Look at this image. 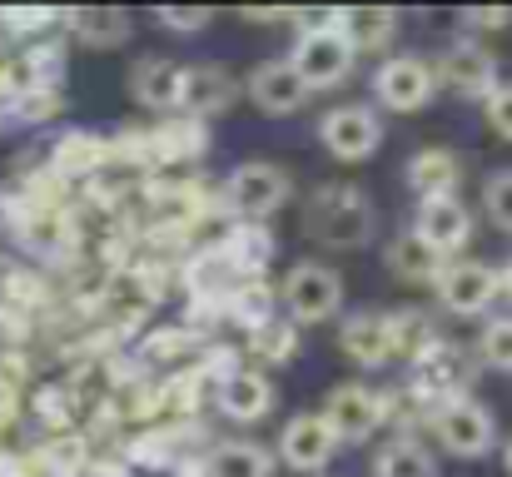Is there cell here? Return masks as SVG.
I'll return each mask as SVG.
<instances>
[{"label":"cell","mask_w":512,"mask_h":477,"mask_svg":"<svg viewBox=\"0 0 512 477\" xmlns=\"http://www.w3.org/2000/svg\"><path fill=\"white\" fill-rule=\"evenodd\" d=\"M299 224L319 249H368L378 234V209L358 184H319L304 199Z\"/></svg>","instance_id":"cell-1"},{"label":"cell","mask_w":512,"mask_h":477,"mask_svg":"<svg viewBox=\"0 0 512 477\" xmlns=\"http://www.w3.org/2000/svg\"><path fill=\"white\" fill-rule=\"evenodd\" d=\"M428 423H433L438 448L453 453V458L478 463V458H488V453L498 448V418H493L488 403H478L473 393H453V398L433 403V408H428Z\"/></svg>","instance_id":"cell-2"},{"label":"cell","mask_w":512,"mask_h":477,"mask_svg":"<svg viewBox=\"0 0 512 477\" xmlns=\"http://www.w3.org/2000/svg\"><path fill=\"white\" fill-rule=\"evenodd\" d=\"M289 199H294V179L274 159H244L224 184V204L239 224H269Z\"/></svg>","instance_id":"cell-3"},{"label":"cell","mask_w":512,"mask_h":477,"mask_svg":"<svg viewBox=\"0 0 512 477\" xmlns=\"http://www.w3.org/2000/svg\"><path fill=\"white\" fill-rule=\"evenodd\" d=\"M279 304H284L289 323H329L343 309V274L334 264L299 259L279 284Z\"/></svg>","instance_id":"cell-4"},{"label":"cell","mask_w":512,"mask_h":477,"mask_svg":"<svg viewBox=\"0 0 512 477\" xmlns=\"http://www.w3.org/2000/svg\"><path fill=\"white\" fill-rule=\"evenodd\" d=\"M433 75H438L443 90H453L458 100H473V105H483V100L503 85V75H498V55H493L483 40H473V35L443 45V55L433 60Z\"/></svg>","instance_id":"cell-5"},{"label":"cell","mask_w":512,"mask_h":477,"mask_svg":"<svg viewBox=\"0 0 512 477\" xmlns=\"http://www.w3.org/2000/svg\"><path fill=\"white\" fill-rule=\"evenodd\" d=\"M319 145L339 159V164H363V159H373L378 145H383V115H378V105L348 100V105L324 110V115H319Z\"/></svg>","instance_id":"cell-6"},{"label":"cell","mask_w":512,"mask_h":477,"mask_svg":"<svg viewBox=\"0 0 512 477\" xmlns=\"http://www.w3.org/2000/svg\"><path fill=\"white\" fill-rule=\"evenodd\" d=\"M353 45L343 40L339 30L324 20V25H309L299 40H294V50H289V65L299 70V80L319 95V90H334L348 80V70H353Z\"/></svg>","instance_id":"cell-7"},{"label":"cell","mask_w":512,"mask_h":477,"mask_svg":"<svg viewBox=\"0 0 512 477\" xmlns=\"http://www.w3.org/2000/svg\"><path fill=\"white\" fill-rule=\"evenodd\" d=\"M438 95V75L428 60L418 55H388L373 70V100L388 115H418L428 100Z\"/></svg>","instance_id":"cell-8"},{"label":"cell","mask_w":512,"mask_h":477,"mask_svg":"<svg viewBox=\"0 0 512 477\" xmlns=\"http://www.w3.org/2000/svg\"><path fill=\"white\" fill-rule=\"evenodd\" d=\"M319 418L329 423V433L339 438V448L343 443H368L388 423V398L373 393L368 383H339V388H329Z\"/></svg>","instance_id":"cell-9"},{"label":"cell","mask_w":512,"mask_h":477,"mask_svg":"<svg viewBox=\"0 0 512 477\" xmlns=\"http://www.w3.org/2000/svg\"><path fill=\"white\" fill-rule=\"evenodd\" d=\"M433 294L448 314L483 318L498 304V269L483 264V259H448L443 274L433 279Z\"/></svg>","instance_id":"cell-10"},{"label":"cell","mask_w":512,"mask_h":477,"mask_svg":"<svg viewBox=\"0 0 512 477\" xmlns=\"http://www.w3.org/2000/svg\"><path fill=\"white\" fill-rule=\"evenodd\" d=\"M249 100H254V110L259 115H274V120H284V115H299L304 105H309V85L299 80V70L289 65V55H279V60H259L249 75H244V85H239Z\"/></svg>","instance_id":"cell-11"},{"label":"cell","mask_w":512,"mask_h":477,"mask_svg":"<svg viewBox=\"0 0 512 477\" xmlns=\"http://www.w3.org/2000/svg\"><path fill=\"white\" fill-rule=\"evenodd\" d=\"M279 463L284 468H294V473L314 477L324 473L334 458H339V438L329 433V423L319 418V413H299V418H289L284 428H279Z\"/></svg>","instance_id":"cell-12"},{"label":"cell","mask_w":512,"mask_h":477,"mask_svg":"<svg viewBox=\"0 0 512 477\" xmlns=\"http://www.w3.org/2000/svg\"><path fill=\"white\" fill-rule=\"evenodd\" d=\"M234 100H239L234 70H224V65H214V60L184 65V75H179V115H184V120H199V125H204V120L224 115Z\"/></svg>","instance_id":"cell-13"},{"label":"cell","mask_w":512,"mask_h":477,"mask_svg":"<svg viewBox=\"0 0 512 477\" xmlns=\"http://www.w3.org/2000/svg\"><path fill=\"white\" fill-rule=\"evenodd\" d=\"M408 229H413L433 254L453 259V254L468 249V239H473V209H468L463 199H418Z\"/></svg>","instance_id":"cell-14"},{"label":"cell","mask_w":512,"mask_h":477,"mask_svg":"<svg viewBox=\"0 0 512 477\" xmlns=\"http://www.w3.org/2000/svg\"><path fill=\"white\" fill-rule=\"evenodd\" d=\"M274 403H279V393H274V383L259 373V368H239V373H229L224 383H214V408L229 418V423H264L269 413H274Z\"/></svg>","instance_id":"cell-15"},{"label":"cell","mask_w":512,"mask_h":477,"mask_svg":"<svg viewBox=\"0 0 512 477\" xmlns=\"http://www.w3.org/2000/svg\"><path fill=\"white\" fill-rule=\"evenodd\" d=\"M339 353L353 358L358 368H383L393 358V333H388V314L378 309H353L339 318Z\"/></svg>","instance_id":"cell-16"},{"label":"cell","mask_w":512,"mask_h":477,"mask_svg":"<svg viewBox=\"0 0 512 477\" xmlns=\"http://www.w3.org/2000/svg\"><path fill=\"white\" fill-rule=\"evenodd\" d=\"M403 174H408V189L418 199H458V189H463V155L448 150V145H428V150H418L403 164Z\"/></svg>","instance_id":"cell-17"},{"label":"cell","mask_w":512,"mask_h":477,"mask_svg":"<svg viewBox=\"0 0 512 477\" xmlns=\"http://www.w3.org/2000/svg\"><path fill=\"white\" fill-rule=\"evenodd\" d=\"M329 25L339 30L343 40L353 45V55H383L388 60V45L398 35V15L383 10V5H363V10H334Z\"/></svg>","instance_id":"cell-18"},{"label":"cell","mask_w":512,"mask_h":477,"mask_svg":"<svg viewBox=\"0 0 512 477\" xmlns=\"http://www.w3.org/2000/svg\"><path fill=\"white\" fill-rule=\"evenodd\" d=\"M179 75H184V65H174L165 55H140L130 65V95H135V105H145L155 115L179 110Z\"/></svg>","instance_id":"cell-19"},{"label":"cell","mask_w":512,"mask_h":477,"mask_svg":"<svg viewBox=\"0 0 512 477\" xmlns=\"http://www.w3.org/2000/svg\"><path fill=\"white\" fill-rule=\"evenodd\" d=\"M65 30L85 50H120V45H130L135 20L125 10H115V5H85V10H70L65 15Z\"/></svg>","instance_id":"cell-20"},{"label":"cell","mask_w":512,"mask_h":477,"mask_svg":"<svg viewBox=\"0 0 512 477\" xmlns=\"http://www.w3.org/2000/svg\"><path fill=\"white\" fill-rule=\"evenodd\" d=\"M204 477H274V458L254 438H224L204 453Z\"/></svg>","instance_id":"cell-21"},{"label":"cell","mask_w":512,"mask_h":477,"mask_svg":"<svg viewBox=\"0 0 512 477\" xmlns=\"http://www.w3.org/2000/svg\"><path fill=\"white\" fill-rule=\"evenodd\" d=\"M373 477H443L438 473V458L423 438L403 433V438H388L383 448H373V463H368Z\"/></svg>","instance_id":"cell-22"},{"label":"cell","mask_w":512,"mask_h":477,"mask_svg":"<svg viewBox=\"0 0 512 477\" xmlns=\"http://www.w3.org/2000/svg\"><path fill=\"white\" fill-rule=\"evenodd\" d=\"M383 264H388V274H393V279H403V284H433V279L443 274V264H448V259H443V254H433L413 229H403V234L383 249Z\"/></svg>","instance_id":"cell-23"},{"label":"cell","mask_w":512,"mask_h":477,"mask_svg":"<svg viewBox=\"0 0 512 477\" xmlns=\"http://www.w3.org/2000/svg\"><path fill=\"white\" fill-rule=\"evenodd\" d=\"M105 159H110V145L90 130H65L50 150V164L60 174H95V169H105Z\"/></svg>","instance_id":"cell-24"},{"label":"cell","mask_w":512,"mask_h":477,"mask_svg":"<svg viewBox=\"0 0 512 477\" xmlns=\"http://www.w3.org/2000/svg\"><path fill=\"white\" fill-rule=\"evenodd\" d=\"M35 473L45 477H85L90 473V448L75 433H55L50 443L35 448Z\"/></svg>","instance_id":"cell-25"},{"label":"cell","mask_w":512,"mask_h":477,"mask_svg":"<svg viewBox=\"0 0 512 477\" xmlns=\"http://www.w3.org/2000/svg\"><path fill=\"white\" fill-rule=\"evenodd\" d=\"M388 333H393V358H408V363H418L438 343L433 338V318L423 309H393L388 314Z\"/></svg>","instance_id":"cell-26"},{"label":"cell","mask_w":512,"mask_h":477,"mask_svg":"<svg viewBox=\"0 0 512 477\" xmlns=\"http://www.w3.org/2000/svg\"><path fill=\"white\" fill-rule=\"evenodd\" d=\"M249 348L264 363H289L299 353V323L289 318H264L259 328H249Z\"/></svg>","instance_id":"cell-27"},{"label":"cell","mask_w":512,"mask_h":477,"mask_svg":"<svg viewBox=\"0 0 512 477\" xmlns=\"http://www.w3.org/2000/svg\"><path fill=\"white\" fill-rule=\"evenodd\" d=\"M478 358L493 373H512V314H488L478 328Z\"/></svg>","instance_id":"cell-28"},{"label":"cell","mask_w":512,"mask_h":477,"mask_svg":"<svg viewBox=\"0 0 512 477\" xmlns=\"http://www.w3.org/2000/svg\"><path fill=\"white\" fill-rule=\"evenodd\" d=\"M483 214L498 234H512V169H493L483 179Z\"/></svg>","instance_id":"cell-29"},{"label":"cell","mask_w":512,"mask_h":477,"mask_svg":"<svg viewBox=\"0 0 512 477\" xmlns=\"http://www.w3.org/2000/svg\"><path fill=\"white\" fill-rule=\"evenodd\" d=\"M35 418H40L45 428H70V423H75V398H70L65 388H40V393H35Z\"/></svg>","instance_id":"cell-30"},{"label":"cell","mask_w":512,"mask_h":477,"mask_svg":"<svg viewBox=\"0 0 512 477\" xmlns=\"http://www.w3.org/2000/svg\"><path fill=\"white\" fill-rule=\"evenodd\" d=\"M209 20H214V10H204V5H189V10H184V5H160V10H155V25H160V30H174V35H194V30H204Z\"/></svg>","instance_id":"cell-31"},{"label":"cell","mask_w":512,"mask_h":477,"mask_svg":"<svg viewBox=\"0 0 512 477\" xmlns=\"http://www.w3.org/2000/svg\"><path fill=\"white\" fill-rule=\"evenodd\" d=\"M483 120H488V130H493L498 140L512 145V80H503V85L483 100Z\"/></svg>","instance_id":"cell-32"},{"label":"cell","mask_w":512,"mask_h":477,"mask_svg":"<svg viewBox=\"0 0 512 477\" xmlns=\"http://www.w3.org/2000/svg\"><path fill=\"white\" fill-rule=\"evenodd\" d=\"M60 110V95H55V85H40V90H25V95H15V115L20 120H50Z\"/></svg>","instance_id":"cell-33"},{"label":"cell","mask_w":512,"mask_h":477,"mask_svg":"<svg viewBox=\"0 0 512 477\" xmlns=\"http://www.w3.org/2000/svg\"><path fill=\"white\" fill-rule=\"evenodd\" d=\"M512 25V10L503 5H478V10H463V30L478 40V35H488V30H508Z\"/></svg>","instance_id":"cell-34"},{"label":"cell","mask_w":512,"mask_h":477,"mask_svg":"<svg viewBox=\"0 0 512 477\" xmlns=\"http://www.w3.org/2000/svg\"><path fill=\"white\" fill-rule=\"evenodd\" d=\"M498 299H508V304H512V259H503V264H498Z\"/></svg>","instance_id":"cell-35"},{"label":"cell","mask_w":512,"mask_h":477,"mask_svg":"<svg viewBox=\"0 0 512 477\" xmlns=\"http://www.w3.org/2000/svg\"><path fill=\"white\" fill-rule=\"evenodd\" d=\"M508 468H512V438H508Z\"/></svg>","instance_id":"cell-36"}]
</instances>
